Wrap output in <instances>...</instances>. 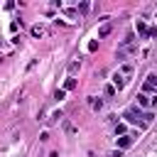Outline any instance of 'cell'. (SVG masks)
I'll return each mask as SVG.
<instances>
[{
	"label": "cell",
	"mask_w": 157,
	"mask_h": 157,
	"mask_svg": "<svg viewBox=\"0 0 157 157\" xmlns=\"http://www.w3.org/2000/svg\"><path fill=\"white\" fill-rule=\"evenodd\" d=\"M105 96H115V88L113 86H105Z\"/></svg>",
	"instance_id": "cell-15"
},
{
	"label": "cell",
	"mask_w": 157,
	"mask_h": 157,
	"mask_svg": "<svg viewBox=\"0 0 157 157\" xmlns=\"http://www.w3.org/2000/svg\"><path fill=\"white\" fill-rule=\"evenodd\" d=\"M132 142H135L132 135H120V137H118V150H128Z\"/></svg>",
	"instance_id": "cell-3"
},
{
	"label": "cell",
	"mask_w": 157,
	"mask_h": 157,
	"mask_svg": "<svg viewBox=\"0 0 157 157\" xmlns=\"http://www.w3.org/2000/svg\"><path fill=\"white\" fill-rule=\"evenodd\" d=\"M76 88V78H66V83H64V91H74Z\"/></svg>",
	"instance_id": "cell-10"
},
{
	"label": "cell",
	"mask_w": 157,
	"mask_h": 157,
	"mask_svg": "<svg viewBox=\"0 0 157 157\" xmlns=\"http://www.w3.org/2000/svg\"><path fill=\"white\" fill-rule=\"evenodd\" d=\"M42 34H44V27L42 25H34L32 27V37H42Z\"/></svg>",
	"instance_id": "cell-9"
},
{
	"label": "cell",
	"mask_w": 157,
	"mask_h": 157,
	"mask_svg": "<svg viewBox=\"0 0 157 157\" xmlns=\"http://www.w3.org/2000/svg\"><path fill=\"white\" fill-rule=\"evenodd\" d=\"M88 105H91L93 110H101V108H103V101L96 98V96H91V98H88Z\"/></svg>",
	"instance_id": "cell-8"
},
{
	"label": "cell",
	"mask_w": 157,
	"mask_h": 157,
	"mask_svg": "<svg viewBox=\"0 0 157 157\" xmlns=\"http://www.w3.org/2000/svg\"><path fill=\"white\" fill-rule=\"evenodd\" d=\"M150 91H157V74H150L142 83V93H150Z\"/></svg>",
	"instance_id": "cell-2"
},
{
	"label": "cell",
	"mask_w": 157,
	"mask_h": 157,
	"mask_svg": "<svg viewBox=\"0 0 157 157\" xmlns=\"http://www.w3.org/2000/svg\"><path fill=\"white\" fill-rule=\"evenodd\" d=\"M115 132H118V135H125V125L118 123V125H115Z\"/></svg>",
	"instance_id": "cell-13"
},
{
	"label": "cell",
	"mask_w": 157,
	"mask_h": 157,
	"mask_svg": "<svg viewBox=\"0 0 157 157\" xmlns=\"http://www.w3.org/2000/svg\"><path fill=\"white\" fill-rule=\"evenodd\" d=\"M49 157H59V152H49Z\"/></svg>",
	"instance_id": "cell-16"
},
{
	"label": "cell",
	"mask_w": 157,
	"mask_h": 157,
	"mask_svg": "<svg viewBox=\"0 0 157 157\" xmlns=\"http://www.w3.org/2000/svg\"><path fill=\"white\" fill-rule=\"evenodd\" d=\"M135 29H137V34L140 37H147V32H150V27L142 22V20H137V25H135Z\"/></svg>",
	"instance_id": "cell-6"
},
{
	"label": "cell",
	"mask_w": 157,
	"mask_h": 157,
	"mask_svg": "<svg viewBox=\"0 0 157 157\" xmlns=\"http://www.w3.org/2000/svg\"><path fill=\"white\" fill-rule=\"evenodd\" d=\"M132 71H135V66H132V64H120V66H118V74H120L123 78H130V76H132Z\"/></svg>",
	"instance_id": "cell-4"
},
{
	"label": "cell",
	"mask_w": 157,
	"mask_h": 157,
	"mask_svg": "<svg viewBox=\"0 0 157 157\" xmlns=\"http://www.w3.org/2000/svg\"><path fill=\"white\" fill-rule=\"evenodd\" d=\"M135 98H137V108H140V110H145V108L150 110V96H147V93H137Z\"/></svg>",
	"instance_id": "cell-5"
},
{
	"label": "cell",
	"mask_w": 157,
	"mask_h": 157,
	"mask_svg": "<svg viewBox=\"0 0 157 157\" xmlns=\"http://www.w3.org/2000/svg\"><path fill=\"white\" fill-rule=\"evenodd\" d=\"M88 7H91V2H81V5H78V10H81V12H88Z\"/></svg>",
	"instance_id": "cell-14"
},
{
	"label": "cell",
	"mask_w": 157,
	"mask_h": 157,
	"mask_svg": "<svg viewBox=\"0 0 157 157\" xmlns=\"http://www.w3.org/2000/svg\"><path fill=\"white\" fill-rule=\"evenodd\" d=\"M78 69H81V61H71L69 64V74H76Z\"/></svg>",
	"instance_id": "cell-11"
},
{
	"label": "cell",
	"mask_w": 157,
	"mask_h": 157,
	"mask_svg": "<svg viewBox=\"0 0 157 157\" xmlns=\"http://www.w3.org/2000/svg\"><path fill=\"white\" fill-rule=\"evenodd\" d=\"M110 29H113V25H110V22H105V25H103V27L98 29V39H103V37H108V34H110Z\"/></svg>",
	"instance_id": "cell-7"
},
{
	"label": "cell",
	"mask_w": 157,
	"mask_h": 157,
	"mask_svg": "<svg viewBox=\"0 0 157 157\" xmlns=\"http://www.w3.org/2000/svg\"><path fill=\"white\" fill-rule=\"evenodd\" d=\"M123 118H125V123H130V125H137V123H140L142 128L147 125V123H145V113H142L137 105H130V108L123 113Z\"/></svg>",
	"instance_id": "cell-1"
},
{
	"label": "cell",
	"mask_w": 157,
	"mask_h": 157,
	"mask_svg": "<svg viewBox=\"0 0 157 157\" xmlns=\"http://www.w3.org/2000/svg\"><path fill=\"white\" fill-rule=\"evenodd\" d=\"M54 98H56V101H64V98H66V91H64V88H59V91L54 93Z\"/></svg>",
	"instance_id": "cell-12"
}]
</instances>
